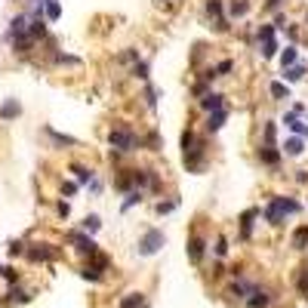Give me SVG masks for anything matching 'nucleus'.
<instances>
[{"label": "nucleus", "instance_id": "79ce46f5", "mask_svg": "<svg viewBox=\"0 0 308 308\" xmlns=\"http://www.w3.org/2000/svg\"><path fill=\"white\" fill-rule=\"evenodd\" d=\"M234 68V62L231 59H225V62H219V65H213V71H216V77H225L228 74V71Z\"/></svg>", "mask_w": 308, "mask_h": 308}, {"label": "nucleus", "instance_id": "393cba45", "mask_svg": "<svg viewBox=\"0 0 308 308\" xmlns=\"http://www.w3.org/2000/svg\"><path fill=\"white\" fill-rule=\"evenodd\" d=\"M278 52H281V43H278V37H271V40H262V43H259V56H262L265 62H268V59H275Z\"/></svg>", "mask_w": 308, "mask_h": 308}, {"label": "nucleus", "instance_id": "7c9ffc66", "mask_svg": "<svg viewBox=\"0 0 308 308\" xmlns=\"http://www.w3.org/2000/svg\"><path fill=\"white\" fill-rule=\"evenodd\" d=\"M293 247L296 250H308V225H299L293 231Z\"/></svg>", "mask_w": 308, "mask_h": 308}, {"label": "nucleus", "instance_id": "c9c22d12", "mask_svg": "<svg viewBox=\"0 0 308 308\" xmlns=\"http://www.w3.org/2000/svg\"><path fill=\"white\" fill-rule=\"evenodd\" d=\"M176 207H179V197H170V201H157V204H154V210H157L160 216H167V213H173Z\"/></svg>", "mask_w": 308, "mask_h": 308}, {"label": "nucleus", "instance_id": "ea45409f", "mask_svg": "<svg viewBox=\"0 0 308 308\" xmlns=\"http://www.w3.org/2000/svg\"><path fill=\"white\" fill-rule=\"evenodd\" d=\"M191 93H194L197 99H201V96H207V93H210V80H204V77H201V80H197V83L191 86Z\"/></svg>", "mask_w": 308, "mask_h": 308}, {"label": "nucleus", "instance_id": "a211bd4d", "mask_svg": "<svg viewBox=\"0 0 308 308\" xmlns=\"http://www.w3.org/2000/svg\"><path fill=\"white\" fill-rule=\"evenodd\" d=\"M43 133L49 136V142L56 145V148H74V145H77V139H74V136H65V133H59V130H52V126H46Z\"/></svg>", "mask_w": 308, "mask_h": 308}, {"label": "nucleus", "instance_id": "1a4fd4ad", "mask_svg": "<svg viewBox=\"0 0 308 308\" xmlns=\"http://www.w3.org/2000/svg\"><path fill=\"white\" fill-rule=\"evenodd\" d=\"M244 302H247V308H268L271 302H275V296H271L268 290H262V287H256V284H253Z\"/></svg>", "mask_w": 308, "mask_h": 308}, {"label": "nucleus", "instance_id": "09e8293b", "mask_svg": "<svg viewBox=\"0 0 308 308\" xmlns=\"http://www.w3.org/2000/svg\"><path fill=\"white\" fill-rule=\"evenodd\" d=\"M296 182H299V185H308V170H296Z\"/></svg>", "mask_w": 308, "mask_h": 308}, {"label": "nucleus", "instance_id": "f3484780", "mask_svg": "<svg viewBox=\"0 0 308 308\" xmlns=\"http://www.w3.org/2000/svg\"><path fill=\"white\" fill-rule=\"evenodd\" d=\"M305 71H308V65H305V62H296V65H290V68L281 71V80H284V83H299V80L305 77Z\"/></svg>", "mask_w": 308, "mask_h": 308}, {"label": "nucleus", "instance_id": "864d4df0", "mask_svg": "<svg viewBox=\"0 0 308 308\" xmlns=\"http://www.w3.org/2000/svg\"><path fill=\"white\" fill-rule=\"evenodd\" d=\"M305 22H308V15H305Z\"/></svg>", "mask_w": 308, "mask_h": 308}, {"label": "nucleus", "instance_id": "0eeeda50", "mask_svg": "<svg viewBox=\"0 0 308 308\" xmlns=\"http://www.w3.org/2000/svg\"><path fill=\"white\" fill-rule=\"evenodd\" d=\"M68 241L74 244V250L80 253V256H96V253H99V244L89 238L86 231H71V234H68Z\"/></svg>", "mask_w": 308, "mask_h": 308}, {"label": "nucleus", "instance_id": "3c124183", "mask_svg": "<svg viewBox=\"0 0 308 308\" xmlns=\"http://www.w3.org/2000/svg\"><path fill=\"white\" fill-rule=\"evenodd\" d=\"M281 3H284V0H265V6H268V9H278Z\"/></svg>", "mask_w": 308, "mask_h": 308}, {"label": "nucleus", "instance_id": "7ed1b4c3", "mask_svg": "<svg viewBox=\"0 0 308 308\" xmlns=\"http://www.w3.org/2000/svg\"><path fill=\"white\" fill-rule=\"evenodd\" d=\"M108 145H111L114 151H120V154H136L142 148V136L126 120H120V123L111 126V133H108Z\"/></svg>", "mask_w": 308, "mask_h": 308}, {"label": "nucleus", "instance_id": "c756f323", "mask_svg": "<svg viewBox=\"0 0 308 308\" xmlns=\"http://www.w3.org/2000/svg\"><path fill=\"white\" fill-rule=\"evenodd\" d=\"M80 228H83L86 234H96V231L102 228V219H99L96 213H89V216H83V222H80Z\"/></svg>", "mask_w": 308, "mask_h": 308}, {"label": "nucleus", "instance_id": "39448f33", "mask_svg": "<svg viewBox=\"0 0 308 308\" xmlns=\"http://www.w3.org/2000/svg\"><path fill=\"white\" fill-rule=\"evenodd\" d=\"M204 12L210 19H216V31H228L231 19L225 15V0H204Z\"/></svg>", "mask_w": 308, "mask_h": 308}, {"label": "nucleus", "instance_id": "423d86ee", "mask_svg": "<svg viewBox=\"0 0 308 308\" xmlns=\"http://www.w3.org/2000/svg\"><path fill=\"white\" fill-rule=\"evenodd\" d=\"M256 157H259V164H262V167H268V170H278V167H281V157H284V151L278 148V145L259 142V148H256Z\"/></svg>", "mask_w": 308, "mask_h": 308}, {"label": "nucleus", "instance_id": "49530a36", "mask_svg": "<svg viewBox=\"0 0 308 308\" xmlns=\"http://www.w3.org/2000/svg\"><path fill=\"white\" fill-rule=\"evenodd\" d=\"M6 250H9V256H19V253H25V244H22V241H12Z\"/></svg>", "mask_w": 308, "mask_h": 308}, {"label": "nucleus", "instance_id": "412c9836", "mask_svg": "<svg viewBox=\"0 0 308 308\" xmlns=\"http://www.w3.org/2000/svg\"><path fill=\"white\" fill-rule=\"evenodd\" d=\"M130 74H133L136 80H142V83H148V80H151V65L145 62V59H139V62L130 65Z\"/></svg>", "mask_w": 308, "mask_h": 308}, {"label": "nucleus", "instance_id": "a18cd8bd", "mask_svg": "<svg viewBox=\"0 0 308 308\" xmlns=\"http://www.w3.org/2000/svg\"><path fill=\"white\" fill-rule=\"evenodd\" d=\"M213 253H216V256H228V241L219 238V241H216V247H213Z\"/></svg>", "mask_w": 308, "mask_h": 308}, {"label": "nucleus", "instance_id": "f03ea898", "mask_svg": "<svg viewBox=\"0 0 308 308\" xmlns=\"http://www.w3.org/2000/svg\"><path fill=\"white\" fill-rule=\"evenodd\" d=\"M182 160H185V170L188 173H201L207 167V142L197 139L194 130L182 133Z\"/></svg>", "mask_w": 308, "mask_h": 308}, {"label": "nucleus", "instance_id": "5701e85b", "mask_svg": "<svg viewBox=\"0 0 308 308\" xmlns=\"http://www.w3.org/2000/svg\"><path fill=\"white\" fill-rule=\"evenodd\" d=\"M19 114H22V105L15 99H6L3 105H0V120H15Z\"/></svg>", "mask_w": 308, "mask_h": 308}, {"label": "nucleus", "instance_id": "6e6552de", "mask_svg": "<svg viewBox=\"0 0 308 308\" xmlns=\"http://www.w3.org/2000/svg\"><path fill=\"white\" fill-rule=\"evenodd\" d=\"M281 123L287 126L293 136H302V139H308V117H299L296 111H287L284 117H281Z\"/></svg>", "mask_w": 308, "mask_h": 308}, {"label": "nucleus", "instance_id": "6ab92c4d", "mask_svg": "<svg viewBox=\"0 0 308 308\" xmlns=\"http://www.w3.org/2000/svg\"><path fill=\"white\" fill-rule=\"evenodd\" d=\"M228 120V108H219V111H210L207 114V133H219Z\"/></svg>", "mask_w": 308, "mask_h": 308}, {"label": "nucleus", "instance_id": "aec40b11", "mask_svg": "<svg viewBox=\"0 0 308 308\" xmlns=\"http://www.w3.org/2000/svg\"><path fill=\"white\" fill-rule=\"evenodd\" d=\"M68 170L74 173L77 185H89V182H93V179H96V170H89V167H83V164H71Z\"/></svg>", "mask_w": 308, "mask_h": 308}, {"label": "nucleus", "instance_id": "c85d7f7f", "mask_svg": "<svg viewBox=\"0 0 308 308\" xmlns=\"http://www.w3.org/2000/svg\"><path fill=\"white\" fill-rule=\"evenodd\" d=\"M262 142L278 145V123H275V120H265V126H262Z\"/></svg>", "mask_w": 308, "mask_h": 308}, {"label": "nucleus", "instance_id": "de8ad7c7", "mask_svg": "<svg viewBox=\"0 0 308 308\" xmlns=\"http://www.w3.org/2000/svg\"><path fill=\"white\" fill-rule=\"evenodd\" d=\"M56 213L62 216V219H68V213H71V207H68V201H59V204H56Z\"/></svg>", "mask_w": 308, "mask_h": 308}, {"label": "nucleus", "instance_id": "f8f14e48", "mask_svg": "<svg viewBox=\"0 0 308 308\" xmlns=\"http://www.w3.org/2000/svg\"><path fill=\"white\" fill-rule=\"evenodd\" d=\"M250 9H253V3H250V0H228L225 15H228L231 22H238V19H247V15H250Z\"/></svg>", "mask_w": 308, "mask_h": 308}, {"label": "nucleus", "instance_id": "a878e982", "mask_svg": "<svg viewBox=\"0 0 308 308\" xmlns=\"http://www.w3.org/2000/svg\"><path fill=\"white\" fill-rule=\"evenodd\" d=\"M145 201V191H139V188H133V191H126L123 194V204H120V210L126 213V210H133L136 204H142Z\"/></svg>", "mask_w": 308, "mask_h": 308}, {"label": "nucleus", "instance_id": "f257e3e1", "mask_svg": "<svg viewBox=\"0 0 308 308\" xmlns=\"http://www.w3.org/2000/svg\"><path fill=\"white\" fill-rule=\"evenodd\" d=\"M296 213H302V204L296 201V197H287V194H271L268 204L262 207L265 222L275 225V228H281L287 222V216H296Z\"/></svg>", "mask_w": 308, "mask_h": 308}, {"label": "nucleus", "instance_id": "72a5a7b5", "mask_svg": "<svg viewBox=\"0 0 308 308\" xmlns=\"http://www.w3.org/2000/svg\"><path fill=\"white\" fill-rule=\"evenodd\" d=\"M250 287H253V284H247V281H238V284H231V290H228V296H234V299H247V293H250Z\"/></svg>", "mask_w": 308, "mask_h": 308}, {"label": "nucleus", "instance_id": "bb28decb", "mask_svg": "<svg viewBox=\"0 0 308 308\" xmlns=\"http://www.w3.org/2000/svg\"><path fill=\"white\" fill-rule=\"evenodd\" d=\"M296 62H299V49H296V43L284 46V49H281V65L290 68V65H296Z\"/></svg>", "mask_w": 308, "mask_h": 308}, {"label": "nucleus", "instance_id": "dca6fc26", "mask_svg": "<svg viewBox=\"0 0 308 308\" xmlns=\"http://www.w3.org/2000/svg\"><path fill=\"white\" fill-rule=\"evenodd\" d=\"M281 151H284L287 157H302V151H305V139H302V136H287L284 145H281Z\"/></svg>", "mask_w": 308, "mask_h": 308}, {"label": "nucleus", "instance_id": "b1692460", "mask_svg": "<svg viewBox=\"0 0 308 308\" xmlns=\"http://www.w3.org/2000/svg\"><path fill=\"white\" fill-rule=\"evenodd\" d=\"M43 19L46 22H59L62 19V3L59 0H43Z\"/></svg>", "mask_w": 308, "mask_h": 308}, {"label": "nucleus", "instance_id": "4be33fe9", "mask_svg": "<svg viewBox=\"0 0 308 308\" xmlns=\"http://www.w3.org/2000/svg\"><path fill=\"white\" fill-rule=\"evenodd\" d=\"M268 93H271V99H275V102L293 99V96H290V86H287L284 80H271V83H268Z\"/></svg>", "mask_w": 308, "mask_h": 308}, {"label": "nucleus", "instance_id": "cd10ccee", "mask_svg": "<svg viewBox=\"0 0 308 308\" xmlns=\"http://www.w3.org/2000/svg\"><path fill=\"white\" fill-rule=\"evenodd\" d=\"M271 37H278V25H275V22H265V25L256 28V40H259V43H262V40H271Z\"/></svg>", "mask_w": 308, "mask_h": 308}, {"label": "nucleus", "instance_id": "2eb2a0df", "mask_svg": "<svg viewBox=\"0 0 308 308\" xmlns=\"http://www.w3.org/2000/svg\"><path fill=\"white\" fill-rule=\"evenodd\" d=\"M259 216H262V210H256V207H250V210L241 213V238H244V241L253 234V225H256Z\"/></svg>", "mask_w": 308, "mask_h": 308}, {"label": "nucleus", "instance_id": "4468645a", "mask_svg": "<svg viewBox=\"0 0 308 308\" xmlns=\"http://www.w3.org/2000/svg\"><path fill=\"white\" fill-rule=\"evenodd\" d=\"M197 105H201V111H219V108H228L225 105V96L222 93H213V89H210V93L207 96H201V99H197Z\"/></svg>", "mask_w": 308, "mask_h": 308}, {"label": "nucleus", "instance_id": "f704fd0d", "mask_svg": "<svg viewBox=\"0 0 308 308\" xmlns=\"http://www.w3.org/2000/svg\"><path fill=\"white\" fill-rule=\"evenodd\" d=\"M139 59H142V56H139V49H136V46H126L120 56H117V62H123V65H133V62H139Z\"/></svg>", "mask_w": 308, "mask_h": 308}, {"label": "nucleus", "instance_id": "9d476101", "mask_svg": "<svg viewBox=\"0 0 308 308\" xmlns=\"http://www.w3.org/2000/svg\"><path fill=\"white\" fill-rule=\"evenodd\" d=\"M25 256L31 262H52V259L59 256V250L52 247V244H34L31 250H25Z\"/></svg>", "mask_w": 308, "mask_h": 308}, {"label": "nucleus", "instance_id": "603ef678", "mask_svg": "<svg viewBox=\"0 0 308 308\" xmlns=\"http://www.w3.org/2000/svg\"><path fill=\"white\" fill-rule=\"evenodd\" d=\"M28 3H37V0H28Z\"/></svg>", "mask_w": 308, "mask_h": 308}, {"label": "nucleus", "instance_id": "37998d69", "mask_svg": "<svg viewBox=\"0 0 308 308\" xmlns=\"http://www.w3.org/2000/svg\"><path fill=\"white\" fill-rule=\"evenodd\" d=\"M0 278H6L9 284H15V281H19V271L9 268V265H3V268H0Z\"/></svg>", "mask_w": 308, "mask_h": 308}, {"label": "nucleus", "instance_id": "8fccbe9b", "mask_svg": "<svg viewBox=\"0 0 308 308\" xmlns=\"http://www.w3.org/2000/svg\"><path fill=\"white\" fill-rule=\"evenodd\" d=\"M290 111H296V114H299V117H305V105H299V102H296V105H293V108H290Z\"/></svg>", "mask_w": 308, "mask_h": 308}, {"label": "nucleus", "instance_id": "20e7f679", "mask_svg": "<svg viewBox=\"0 0 308 308\" xmlns=\"http://www.w3.org/2000/svg\"><path fill=\"white\" fill-rule=\"evenodd\" d=\"M164 244H167V234L160 231V228H148V231H145L142 238H139L136 253H139V256H154V253L164 247Z\"/></svg>", "mask_w": 308, "mask_h": 308}, {"label": "nucleus", "instance_id": "ddd939ff", "mask_svg": "<svg viewBox=\"0 0 308 308\" xmlns=\"http://www.w3.org/2000/svg\"><path fill=\"white\" fill-rule=\"evenodd\" d=\"M114 188H117L120 194L133 191V188H136V167H130V170H117V176H114Z\"/></svg>", "mask_w": 308, "mask_h": 308}, {"label": "nucleus", "instance_id": "4c0bfd02", "mask_svg": "<svg viewBox=\"0 0 308 308\" xmlns=\"http://www.w3.org/2000/svg\"><path fill=\"white\" fill-rule=\"evenodd\" d=\"M296 287H299V293L308 299V268H302L299 271V278H296Z\"/></svg>", "mask_w": 308, "mask_h": 308}, {"label": "nucleus", "instance_id": "2f4dec72", "mask_svg": "<svg viewBox=\"0 0 308 308\" xmlns=\"http://www.w3.org/2000/svg\"><path fill=\"white\" fill-rule=\"evenodd\" d=\"M142 99H145V105H148L151 111H154V108H157V86H154L151 80L145 83V93H142Z\"/></svg>", "mask_w": 308, "mask_h": 308}, {"label": "nucleus", "instance_id": "58836bf2", "mask_svg": "<svg viewBox=\"0 0 308 308\" xmlns=\"http://www.w3.org/2000/svg\"><path fill=\"white\" fill-rule=\"evenodd\" d=\"M145 145H148V151H160V136H157V130H151L148 136H145Z\"/></svg>", "mask_w": 308, "mask_h": 308}, {"label": "nucleus", "instance_id": "473e14b6", "mask_svg": "<svg viewBox=\"0 0 308 308\" xmlns=\"http://www.w3.org/2000/svg\"><path fill=\"white\" fill-rule=\"evenodd\" d=\"M145 305V296L142 293H126L123 299H120V308H142Z\"/></svg>", "mask_w": 308, "mask_h": 308}, {"label": "nucleus", "instance_id": "c03bdc74", "mask_svg": "<svg viewBox=\"0 0 308 308\" xmlns=\"http://www.w3.org/2000/svg\"><path fill=\"white\" fill-rule=\"evenodd\" d=\"M77 191H80V185H77V182H62V194H65V197H74Z\"/></svg>", "mask_w": 308, "mask_h": 308}, {"label": "nucleus", "instance_id": "9b49d317", "mask_svg": "<svg viewBox=\"0 0 308 308\" xmlns=\"http://www.w3.org/2000/svg\"><path fill=\"white\" fill-rule=\"evenodd\" d=\"M185 253H188V259H191L194 265H201V262H204V256H207V238H201V234H191Z\"/></svg>", "mask_w": 308, "mask_h": 308}, {"label": "nucleus", "instance_id": "a19ab883", "mask_svg": "<svg viewBox=\"0 0 308 308\" xmlns=\"http://www.w3.org/2000/svg\"><path fill=\"white\" fill-rule=\"evenodd\" d=\"M6 296H9V302H28V299H31V296L25 293V290H19V287H12Z\"/></svg>", "mask_w": 308, "mask_h": 308}, {"label": "nucleus", "instance_id": "e433bc0d", "mask_svg": "<svg viewBox=\"0 0 308 308\" xmlns=\"http://www.w3.org/2000/svg\"><path fill=\"white\" fill-rule=\"evenodd\" d=\"M52 62H56V65H80V59L77 56H68V52H52Z\"/></svg>", "mask_w": 308, "mask_h": 308}]
</instances>
